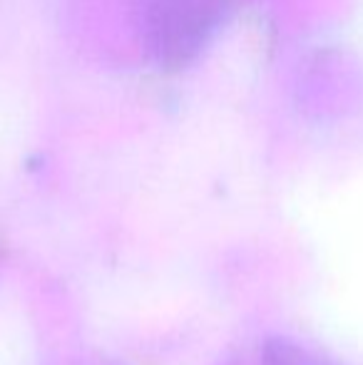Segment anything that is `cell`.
Here are the masks:
<instances>
[{"mask_svg":"<svg viewBox=\"0 0 363 365\" xmlns=\"http://www.w3.org/2000/svg\"><path fill=\"white\" fill-rule=\"evenodd\" d=\"M262 365H334L324 358L314 356L306 348L296 346L291 341H272L264 348Z\"/></svg>","mask_w":363,"mask_h":365,"instance_id":"6da1fadb","label":"cell"}]
</instances>
